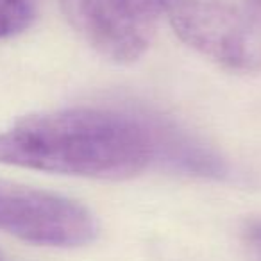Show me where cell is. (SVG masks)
Masks as SVG:
<instances>
[{"instance_id": "3957f363", "label": "cell", "mask_w": 261, "mask_h": 261, "mask_svg": "<svg viewBox=\"0 0 261 261\" xmlns=\"http://www.w3.org/2000/svg\"><path fill=\"white\" fill-rule=\"evenodd\" d=\"M0 231L43 247H81L98 232L88 207L68 197L0 179Z\"/></svg>"}, {"instance_id": "ba28073f", "label": "cell", "mask_w": 261, "mask_h": 261, "mask_svg": "<svg viewBox=\"0 0 261 261\" xmlns=\"http://www.w3.org/2000/svg\"><path fill=\"white\" fill-rule=\"evenodd\" d=\"M0 261H11V259H9V257L6 256V254L2 252V250H0Z\"/></svg>"}, {"instance_id": "7a4b0ae2", "label": "cell", "mask_w": 261, "mask_h": 261, "mask_svg": "<svg viewBox=\"0 0 261 261\" xmlns=\"http://www.w3.org/2000/svg\"><path fill=\"white\" fill-rule=\"evenodd\" d=\"M175 34L231 70H261V22L243 8L217 0H163Z\"/></svg>"}, {"instance_id": "52a82bcc", "label": "cell", "mask_w": 261, "mask_h": 261, "mask_svg": "<svg viewBox=\"0 0 261 261\" xmlns=\"http://www.w3.org/2000/svg\"><path fill=\"white\" fill-rule=\"evenodd\" d=\"M243 9H245L254 20L261 22V0H243Z\"/></svg>"}, {"instance_id": "8992f818", "label": "cell", "mask_w": 261, "mask_h": 261, "mask_svg": "<svg viewBox=\"0 0 261 261\" xmlns=\"http://www.w3.org/2000/svg\"><path fill=\"white\" fill-rule=\"evenodd\" d=\"M247 238H249V242L252 243L257 250H261V222H254V224L249 225V229H247Z\"/></svg>"}, {"instance_id": "277c9868", "label": "cell", "mask_w": 261, "mask_h": 261, "mask_svg": "<svg viewBox=\"0 0 261 261\" xmlns=\"http://www.w3.org/2000/svg\"><path fill=\"white\" fill-rule=\"evenodd\" d=\"M72 29L115 63L140 59L156 36L163 0H61Z\"/></svg>"}, {"instance_id": "5b68a950", "label": "cell", "mask_w": 261, "mask_h": 261, "mask_svg": "<svg viewBox=\"0 0 261 261\" xmlns=\"http://www.w3.org/2000/svg\"><path fill=\"white\" fill-rule=\"evenodd\" d=\"M36 16L34 0H0V40L18 36Z\"/></svg>"}, {"instance_id": "6da1fadb", "label": "cell", "mask_w": 261, "mask_h": 261, "mask_svg": "<svg viewBox=\"0 0 261 261\" xmlns=\"http://www.w3.org/2000/svg\"><path fill=\"white\" fill-rule=\"evenodd\" d=\"M156 160L152 123L111 109L38 113L0 133V165L122 181Z\"/></svg>"}]
</instances>
